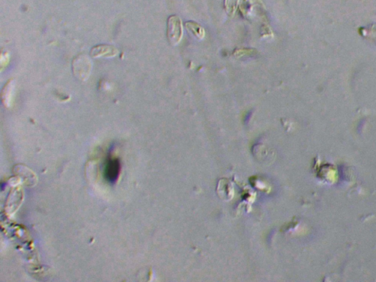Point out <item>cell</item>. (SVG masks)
Wrapping results in <instances>:
<instances>
[{
  "label": "cell",
  "instance_id": "1",
  "mask_svg": "<svg viewBox=\"0 0 376 282\" xmlns=\"http://www.w3.org/2000/svg\"><path fill=\"white\" fill-rule=\"evenodd\" d=\"M91 59L86 54H80L72 61V71L74 77L82 82L86 81L91 74Z\"/></svg>",
  "mask_w": 376,
  "mask_h": 282
},
{
  "label": "cell",
  "instance_id": "2",
  "mask_svg": "<svg viewBox=\"0 0 376 282\" xmlns=\"http://www.w3.org/2000/svg\"><path fill=\"white\" fill-rule=\"evenodd\" d=\"M167 37L172 45L176 46L183 37V25L179 16L172 15L168 19Z\"/></svg>",
  "mask_w": 376,
  "mask_h": 282
},
{
  "label": "cell",
  "instance_id": "3",
  "mask_svg": "<svg viewBox=\"0 0 376 282\" xmlns=\"http://www.w3.org/2000/svg\"><path fill=\"white\" fill-rule=\"evenodd\" d=\"M118 49L108 44H99L90 50V56L93 58L98 57H114L118 54Z\"/></svg>",
  "mask_w": 376,
  "mask_h": 282
},
{
  "label": "cell",
  "instance_id": "4",
  "mask_svg": "<svg viewBox=\"0 0 376 282\" xmlns=\"http://www.w3.org/2000/svg\"><path fill=\"white\" fill-rule=\"evenodd\" d=\"M121 165L118 159H111L108 160L105 170V176L111 183L116 182L119 176Z\"/></svg>",
  "mask_w": 376,
  "mask_h": 282
},
{
  "label": "cell",
  "instance_id": "5",
  "mask_svg": "<svg viewBox=\"0 0 376 282\" xmlns=\"http://www.w3.org/2000/svg\"><path fill=\"white\" fill-rule=\"evenodd\" d=\"M14 79H10L4 85L1 90V100L5 107L10 106L13 99V90H14Z\"/></svg>",
  "mask_w": 376,
  "mask_h": 282
},
{
  "label": "cell",
  "instance_id": "6",
  "mask_svg": "<svg viewBox=\"0 0 376 282\" xmlns=\"http://www.w3.org/2000/svg\"><path fill=\"white\" fill-rule=\"evenodd\" d=\"M185 28L188 29V32L197 39L202 40L204 38V29L199 24L193 21H188L185 23Z\"/></svg>",
  "mask_w": 376,
  "mask_h": 282
},
{
  "label": "cell",
  "instance_id": "7",
  "mask_svg": "<svg viewBox=\"0 0 376 282\" xmlns=\"http://www.w3.org/2000/svg\"><path fill=\"white\" fill-rule=\"evenodd\" d=\"M239 0H224V7L226 12L230 16H234L238 7Z\"/></svg>",
  "mask_w": 376,
  "mask_h": 282
}]
</instances>
